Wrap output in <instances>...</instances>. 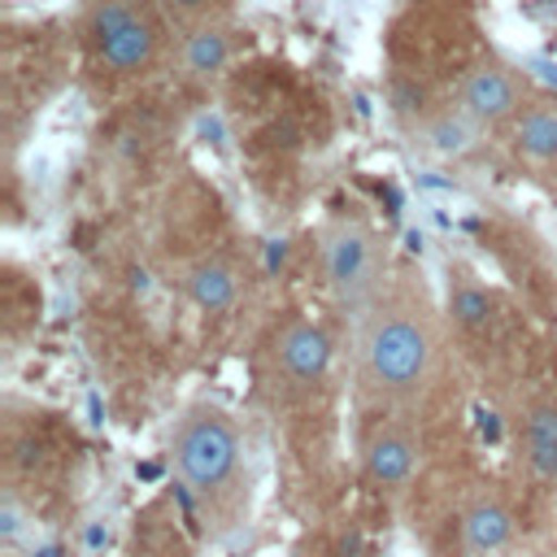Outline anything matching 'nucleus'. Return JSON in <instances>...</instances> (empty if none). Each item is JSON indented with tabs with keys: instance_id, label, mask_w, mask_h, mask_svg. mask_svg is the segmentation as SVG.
I'll use <instances>...</instances> for the list:
<instances>
[{
	"instance_id": "f257e3e1",
	"label": "nucleus",
	"mask_w": 557,
	"mask_h": 557,
	"mask_svg": "<svg viewBox=\"0 0 557 557\" xmlns=\"http://www.w3.org/2000/svg\"><path fill=\"white\" fill-rule=\"evenodd\" d=\"M448 318L418 270L396 265L387 287L348 322V370L361 409L422 413L444 383Z\"/></svg>"
},
{
	"instance_id": "f03ea898",
	"label": "nucleus",
	"mask_w": 557,
	"mask_h": 557,
	"mask_svg": "<svg viewBox=\"0 0 557 557\" xmlns=\"http://www.w3.org/2000/svg\"><path fill=\"white\" fill-rule=\"evenodd\" d=\"M170 466L213 540H231L252 518V457L239 418L218 400H187L170 422Z\"/></svg>"
},
{
	"instance_id": "7ed1b4c3",
	"label": "nucleus",
	"mask_w": 557,
	"mask_h": 557,
	"mask_svg": "<svg viewBox=\"0 0 557 557\" xmlns=\"http://www.w3.org/2000/svg\"><path fill=\"white\" fill-rule=\"evenodd\" d=\"M318 265H322V287H326L331 305L348 322L387 287V278L396 270L387 239L361 213H335L318 231Z\"/></svg>"
},
{
	"instance_id": "20e7f679",
	"label": "nucleus",
	"mask_w": 557,
	"mask_h": 557,
	"mask_svg": "<svg viewBox=\"0 0 557 557\" xmlns=\"http://www.w3.org/2000/svg\"><path fill=\"white\" fill-rule=\"evenodd\" d=\"M161 26L152 0H91L83 13L87 57L113 78H139L161 61Z\"/></svg>"
},
{
	"instance_id": "39448f33",
	"label": "nucleus",
	"mask_w": 557,
	"mask_h": 557,
	"mask_svg": "<svg viewBox=\"0 0 557 557\" xmlns=\"http://www.w3.org/2000/svg\"><path fill=\"white\" fill-rule=\"evenodd\" d=\"M422 426L418 413L405 409H361L357 426V470L370 492L396 496L422 470Z\"/></svg>"
},
{
	"instance_id": "423d86ee",
	"label": "nucleus",
	"mask_w": 557,
	"mask_h": 557,
	"mask_svg": "<svg viewBox=\"0 0 557 557\" xmlns=\"http://www.w3.org/2000/svg\"><path fill=\"white\" fill-rule=\"evenodd\" d=\"M518 509L505 487L479 479L457 500V557H513Z\"/></svg>"
},
{
	"instance_id": "0eeeda50",
	"label": "nucleus",
	"mask_w": 557,
	"mask_h": 557,
	"mask_svg": "<svg viewBox=\"0 0 557 557\" xmlns=\"http://www.w3.org/2000/svg\"><path fill=\"white\" fill-rule=\"evenodd\" d=\"M513 440L527 479L540 492H557V387L518 383L513 387Z\"/></svg>"
},
{
	"instance_id": "6e6552de",
	"label": "nucleus",
	"mask_w": 557,
	"mask_h": 557,
	"mask_svg": "<svg viewBox=\"0 0 557 557\" xmlns=\"http://www.w3.org/2000/svg\"><path fill=\"white\" fill-rule=\"evenodd\" d=\"M335 361V344L326 335L322 322L305 318V313H287L274 335H270V370L274 379H283V387L292 392H313L326 383Z\"/></svg>"
},
{
	"instance_id": "1a4fd4ad",
	"label": "nucleus",
	"mask_w": 557,
	"mask_h": 557,
	"mask_svg": "<svg viewBox=\"0 0 557 557\" xmlns=\"http://www.w3.org/2000/svg\"><path fill=\"white\" fill-rule=\"evenodd\" d=\"M453 100L483 131H505L522 113V104L531 96H527V83H522V74L513 65H505L496 57H483V61H474V65L461 70V78L453 87Z\"/></svg>"
},
{
	"instance_id": "9d476101",
	"label": "nucleus",
	"mask_w": 557,
	"mask_h": 557,
	"mask_svg": "<svg viewBox=\"0 0 557 557\" xmlns=\"http://www.w3.org/2000/svg\"><path fill=\"white\" fill-rule=\"evenodd\" d=\"M444 318H448V331H453L466 348L487 352V344L496 339V296H492V287H487L474 270L448 265Z\"/></svg>"
},
{
	"instance_id": "9b49d317",
	"label": "nucleus",
	"mask_w": 557,
	"mask_h": 557,
	"mask_svg": "<svg viewBox=\"0 0 557 557\" xmlns=\"http://www.w3.org/2000/svg\"><path fill=\"white\" fill-rule=\"evenodd\" d=\"M505 139L518 165H527L531 174H557V100L531 96L505 126Z\"/></svg>"
},
{
	"instance_id": "f8f14e48",
	"label": "nucleus",
	"mask_w": 557,
	"mask_h": 557,
	"mask_svg": "<svg viewBox=\"0 0 557 557\" xmlns=\"http://www.w3.org/2000/svg\"><path fill=\"white\" fill-rule=\"evenodd\" d=\"M178 74L187 83H213L231 61H235V30L213 13L187 30H178Z\"/></svg>"
},
{
	"instance_id": "ddd939ff",
	"label": "nucleus",
	"mask_w": 557,
	"mask_h": 557,
	"mask_svg": "<svg viewBox=\"0 0 557 557\" xmlns=\"http://www.w3.org/2000/svg\"><path fill=\"white\" fill-rule=\"evenodd\" d=\"M183 292L200 313H226L244 296V270L231 252H205L187 265Z\"/></svg>"
},
{
	"instance_id": "4468645a",
	"label": "nucleus",
	"mask_w": 557,
	"mask_h": 557,
	"mask_svg": "<svg viewBox=\"0 0 557 557\" xmlns=\"http://www.w3.org/2000/svg\"><path fill=\"white\" fill-rule=\"evenodd\" d=\"M479 135H483V126H479L466 109H457V100H448V104H426L422 117L413 122L418 148L431 152V157H440V161H457V157L474 152V148H479Z\"/></svg>"
},
{
	"instance_id": "2eb2a0df",
	"label": "nucleus",
	"mask_w": 557,
	"mask_h": 557,
	"mask_svg": "<svg viewBox=\"0 0 557 557\" xmlns=\"http://www.w3.org/2000/svg\"><path fill=\"white\" fill-rule=\"evenodd\" d=\"M152 4L165 17V26H174V30H187L205 17H213V0H152Z\"/></svg>"
},
{
	"instance_id": "dca6fc26",
	"label": "nucleus",
	"mask_w": 557,
	"mask_h": 557,
	"mask_svg": "<svg viewBox=\"0 0 557 557\" xmlns=\"http://www.w3.org/2000/svg\"><path fill=\"white\" fill-rule=\"evenodd\" d=\"M544 557H557V540H553V544H548V553H544Z\"/></svg>"
}]
</instances>
